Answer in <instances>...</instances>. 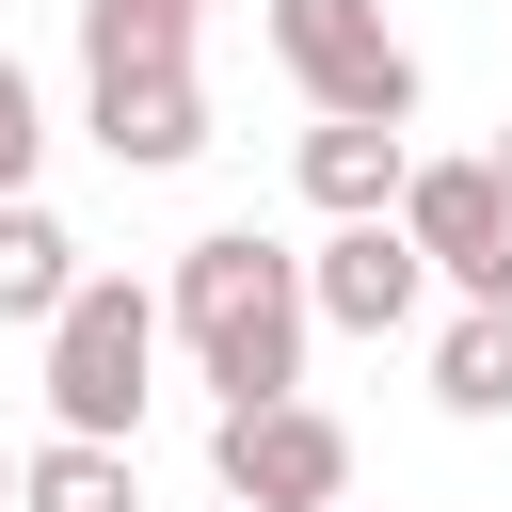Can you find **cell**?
Instances as JSON below:
<instances>
[{"mask_svg":"<svg viewBox=\"0 0 512 512\" xmlns=\"http://www.w3.org/2000/svg\"><path fill=\"white\" fill-rule=\"evenodd\" d=\"M304 288H320V320H336V336H400L448 272L416 256V224H400V208H368V224H336V240L304 256Z\"/></svg>","mask_w":512,"mask_h":512,"instance_id":"7","label":"cell"},{"mask_svg":"<svg viewBox=\"0 0 512 512\" xmlns=\"http://www.w3.org/2000/svg\"><path fill=\"white\" fill-rule=\"evenodd\" d=\"M192 16L176 0H80V64H176Z\"/></svg>","mask_w":512,"mask_h":512,"instance_id":"12","label":"cell"},{"mask_svg":"<svg viewBox=\"0 0 512 512\" xmlns=\"http://www.w3.org/2000/svg\"><path fill=\"white\" fill-rule=\"evenodd\" d=\"M480 160H496V192H512V128H496V144H480Z\"/></svg>","mask_w":512,"mask_h":512,"instance_id":"14","label":"cell"},{"mask_svg":"<svg viewBox=\"0 0 512 512\" xmlns=\"http://www.w3.org/2000/svg\"><path fill=\"white\" fill-rule=\"evenodd\" d=\"M80 128H96L128 176H176V160L208 144V80H192V48H176V64H80Z\"/></svg>","mask_w":512,"mask_h":512,"instance_id":"6","label":"cell"},{"mask_svg":"<svg viewBox=\"0 0 512 512\" xmlns=\"http://www.w3.org/2000/svg\"><path fill=\"white\" fill-rule=\"evenodd\" d=\"M208 512H256V496H224V480H208Z\"/></svg>","mask_w":512,"mask_h":512,"instance_id":"16","label":"cell"},{"mask_svg":"<svg viewBox=\"0 0 512 512\" xmlns=\"http://www.w3.org/2000/svg\"><path fill=\"white\" fill-rule=\"evenodd\" d=\"M208 480H224V496H256V512H336V496H352V432H336L304 384H288V400H224Z\"/></svg>","mask_w":512,"mask_h":512,"instance_id":"3","label":"cell"},{"mask_svg":"<svg viewBox=\"0 0 512 512\" xmlns=\"http://www.w3.org/2000/svg\"><path fill=\"white\" fill-rule=\"evenodd\" d=\"M16 512H144V480H128L112 432H48V448L16 464Z\"/></svg>","mask_w":512,"mask_h":512,"instance_id":"9","label":"cell"},{"mask_svg":"<svg viewBox=\"0 0 512 512\" xmlns=\"http://www.w3.org/2000/svg\"><path fill=\"white\" fill-rule=\"evenodd\" d=\"M272 64H288L320 112H384V128H416V48L384 32V0H272Z\"/></svg>","mask_w":512,"mask_h":512,"instance_id":"4","label":"cell"},{"mask_svg":"<svg viewBox=\"0 0 512 512\" xmlns=\"http://www.w3.org/2000/svg\"><path fill=\"white\" fill-rule=\"evenodd\" d=\"M32 160H48V96H32V64L0 48V192H32Z\"/></svg>","mask_w":512,"mask_h":512,"instance_id":"13","label":"cell"},{"mask_svg":"<svg viewBox=\"0 0 512 512\" xmlns=\"http://www.w3.org/2000/svg\"><path fill=\"white\" fill-rule=\"evenodd\" d=\"M64 288H80V240H64L32 192H0V320H32V336H48V320H64Z\"/></svg>","mask_w":512,"mask_h":512,"instance_id":"10","label":"cell"},{"mask_svg":"<svg viewBox=\"0 0 512 512\" xmlns=\"http://www.w3.org/2000/svg\"><path fill=\"white\" fill-rule=\"evenodd\" d=\"M336 512H352V496H336Z\"/></svg>","mask_w":512,"mask_h":512,"instance_id":"18","label":"cell"},{"mask_svg":"<svg viewBox=\"0 0 512 512\" xmlns=\"http://www.w3.org/2000/svg\"><path fill=\"white\" fill-rule=\"evenodd\" d=\"M176 16H208V0H176Z\"/></svg>","mask_w":512,"mask_h":512,"instance_id":"17","label":"cell"},{"mask_svg":"<svg viewBox=\"0 0 512 512\" xmlns=\"http://www.w3.org/2000/svg\"><path fill=\"white\" fill-rule=\"evenodd\" d=\"M432 400L448 416H512V304H464L432 336Z\"/></svg>","mask_w":512,"mask_h":512,"instance_id":"11","label":"cell"},{"mask_svg":"<svg viewBox=\"0 0 512 512\" xmlns=\"http://www.w3.org/2000/svg\"><path fill=\"white\" fill-rule=\"evenodd\" d=\"M16 464H32V448H0V512H16Z\"/></svg>","mask_w":512,"mask_h":512,"instance_id":"15","label":"cell"},{"mask_svg":"<svg viewBox=\"0 0 512 512\" xmlns=\"http://www.w3.org/2000/svg\"><path fill=\"white\" fill-rule=\"evenodd\" d=\"M400 176H416V144H400L384 112H320V128H304V192H320L336 224H368V208H400Z\"/></svg>","mask_w":512,"mask_h":512,"instance_id":"8","label":"cell"},{"mask_svg":"<svg viewBox=\"0 0 512 512\" xmlns=\"http://www.w3.org/2000/svg\"><path fill=\"white\" fill-rule=\"evenodd\" d=\"M400 224H416V256L464 304H512V192H496V160H416L400 176Z\"/></svg>","mask_w":512,"mask_h":512,"instance_id":"5","label":"cell"},{"mask_svg":"<svg viewBox=\"0 0 512 512\" xmlns=\"http://www.w3.org/2000/svg\"><path fill=\"white\" fill-rule=\"evenodd\" d=\"M160 320L192 336V368H208L224 400H288V384H304V336H320V288H304V256H288V240L208 224V240H176Z\"/></svg>","mask_w":512,"mask_h":512,"instance_id":"1","label":"cell"},{"mask_svg":"<svg viewBox=\"0 0 512 512\" xmlns=\"http://www.w3.org/2000/svg\"><path fill=\"white\" fill-rule=\"evenodd\" d=\"M160 304L128 288V272H80L64 288V320H48V432H144V368H160Z\"/></svg>","mask_w":512,"mask_h":512,"instance_id":"2","label":"cell"}]
</instances>
